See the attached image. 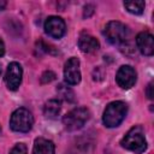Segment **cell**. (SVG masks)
Listing matches in <instances>:
<instances>
[{
	"mask_svg": "<svg viewBox=\"0 0 154 154\" xmlns=\"http://www.w3.org/2000/svg\"><path fill=\"white\" fill-rule=\"evenodd\" d=\"M90 112L85 107H76L66 113L63 118V123L69 131H76L84 126V124L89 120Z\"/></svg>",
	"mask_w": 154,
	"mask_h": 154,
	"instance_id": "277c9868",
	"label": "cell"
},
{
	"mask_svg": "<svg viewBox=\"0 0 154 154\" xmlns=\"http://www.w3.org/2000/svg\"><path fill=\"white\" fill-rule=\"evenodd\" d=\"M54 143L47 138L38 137L34 142L32 154H54Z\"/></svg>",
	"mask_w": 154,
	"mask_h": 154,
	"instance_id": "7c38bea8",
	"label": "cell"
},
{
	"mask_svg": "<svg viewBox=\"0 0 154 154\" xmlns=\"http://www.w3.org/2000/svg\"><path fill=\"white\" fill-rule=\"evenodd\" d=\"M0 134H1V128H0Z\"/></svg>",
	"mask_w": 154,
	"mask_h": 154,
	"instance_id": "7402d4cb",
	"label": "cell"
},
{
	"mask_svg": "<svg viewBox=\"0 0 154 154\" xmlns=\"http://www.w3.org/2000/svg\"><path fill=\"white\" fill-rule=\"evenodd\" d=\"M61 109V102L58 99L48 100L43 106V113L47 118H57V116L60 113Z\"/></svg>",
	"mask_w": 154,
	"mask_h": 154,
	"instance_id": "4fadbf2b",
	"label": "cell"
},
{
	"mask_svg": "<svg viewBox=\"0 0 154 154\" xmlns=\"http://www.w3.org/2000/svg\"><path fill=\"white\" fill-rule=\"evenodd\" d=\"M136 45L143 55H153V53H154V37L148 31H142L136 36Z\"/></svg>",
	"mask_w": 154,
	"mask_h": 154,
	"instance_id": "30bf717a",
	"label": "cell"
},
{
	"mask_svg": "<svg viewBox=\"0 0 154 154\" xmlns=\"http://www.w3.org/2000/svg\"><path fill=\"white\" fill-rule=\"evenodd\" d=\"M45 31L48 36L53 38H61L66 31L65 22L60 17L51 16L45 22Z\"/></svg>",
	"mask_w": 154,
	"mask_h": 154,
	"instance_id": "ba28073f",
	"label": "cell"
},
{
	"mask_svg": "<svg viewBox=\"0 0 154 154\" xmlns=\"http://www.w3.org/2000/svg\"><path fill=\"white\" fill-rule=\"evenodd\" d=\"M144 1H124V7L132 14H141L144 10Z\"/></svg>",
	"mask_w": 154,
	"mask_h": 154,
	"instance_id": "5bb4252c",
	"label": "cell"
},
{
	"mask_svg": "<svg viewBox=\"0 0 154 154\" xmlns=\"http://www.w3.org/2000/svg\"><path fill=\"white\" fill-rule=\"evenodd\" d=\"M34 125V117L31 112L24 107L17 108L10 119V128L17 132H28Z\"/></svg>",
	"mask_w": 154,
	"mask_h": 154,
	"instance_id": "5b68a950",
	"label": "cell"
},
{
	"mask_svg": "<svg viewBox=\"0 0 154 154\" xmlns=\"http://www.w3.org/2000/svg\"><path fill=\"white\" fill-rule=\"evenodd\" d=\"M136 78H137V73L135 69L130 65L120 66L116 75V81L118 85L123 89H130L136 83Z\"/></svg>",
	"mask_w": 154,
	"mask_h": 154,
	"instance_id": "52a82bcc",
	"label": "cell"
},
{
	"mask_svg": "<svg viewBox=\"0 0 154 154\" xmlns=\"http://www.w3.org/2000/svg\"><path fill=\"white\" fill-rule=\"evenodd\" d=\"M22 76H23V69L20 64L12 61L8 64L6 73H5V82L10 90H17L22 83Z\"/></svg>",
	"mask_w": 154,
	"mask_h": 154,
	"instance_id": "8992f818",
	"label": "cell"
},
{
	"mask_svg": "<svg viewBox=\"0 0 154 154\" xmlns=\"http://www.w3.org/2000/svg\"><path fill=\"white\" fill-rule=\"evenodd\" d=\"M93 12H94V6L93 5H85L84 6V13H83V16H84V18L87 17H90L91 14H93Z\"/></svg>",
	"mask_w": 154,
	"mask_h": 154,
	"instance_id": "ac0fdd59",
	"label": "cell"
},
{
	"mask_svg": "<svg viewBox=\"0 0 154 154\" xmlns=\"http://www.w3.org/2000/svg\"><path fill=\"white\" fill-rule=\"evenodd\" d=\"M147 96L148 99H153V82H150L147 87Z\"/></svg>",
	"mask_w": 154,
	"mask_h": 154,
	"instance_id": "d6986e66",
	"label": "cell"
},
{
	"mask_svg": "<svg viewBox=\"0 0 154 154\" xmlns=\"http://www.w3.org/2000/svg\"><path fill=\"white\" fill-rule=\"evenodd\" d=\"M103 35L108 42L117 46H123L126 43L130 31L125 24L118 20L108 22L103 29Z\"/></svg>",
	"mask_w": 154,
	"mask_h": 154,
	"instance_id": "3957f363",
	"label": "cell"
},
{
	"mask_svg": "<svg viewBox=\"0 0 154 154\" xmlns=\"http://www.w3.org/2000/svg\"><path fill=\"white\" fill-rule=\"evenodd\" d=\"M5 54V45H4V41L0 38V57H2Z\"/></svg>",
	"mask_w": 154,
	"mask_h": 154,
	"instance_id": "ffe728a7",
	"label": "cell"
},
{
	"mask_svg": "<svg viewBox=\"0 0 154 154\" xmlns=\"http://www.w3.org/2000/svg\"><path fill=\"white\" fill-rule=\"evenodd\" d=\"M120 144L125 149L131 150L134 153H137V154L143 153L147 149V141H146L144 131H143L142 126L136 125V126L131 128L123 137Z\"/></svg>",
	"mask_w": 154,
	"mask_h": 154,
	"instance_id": "6da1fadb",
	"label": "cell"
},
{
	"mask_svg": "<svg viewBox=\"0 0 154 154\" xmlns=\"http://www.w3.org/2000/svg\"><path fill=\"white\" fill-rule=\"evenodd\" d=\"M64 79L70 85H76L81 82V70H79V60L75 57L70 58L65 63L64 67Z\"/></svg>",
	"mask_w": 154,
	"mask_h": 154,
	"instance_id": "9c48e42d",
	"label": "cell"
},
{
	"mask_svg": "<svg viewBox=\"0 0 154 154\" xmlns=\"http://www.w3.org/2000/svg\"><path fill=\"white\" fill-rule=\"evenodd\" d=\"M128 105L124 101H113L107 105L103 111L102 122L107 128H117L125 119Z\"/></svg>",
	"mask_w": 154,
	"mask_h": 154,
	"instance_id": "7a4b0ae2",
	"label": "cell"
},
{
	"mask_svg": "<svg viewBox=\"0 0 154 154\" xmlns=\"http://www.w3.org/2000/svg\"><path fill=\"white\" fill-rule=\"evenodd\" d=\"M1 72H2V69H1V65H0V76H1Z\"/></svg>",
	"mask_w": 154,
	"mask_h": 154,
	"instance_id": "44dd1931",
	"label": "cell"
},
{
	"mask_svg": "<svg viewBox=\"0 0 154 154\" xmlns=\"http://www.w3.org/2000/svg\"><path fill=\"white\" fill-rule=\"evenodd\" d=\"M53 79H55V73L53 71H45L41 76V82L42 83H49Z\"/></svg>",
	"mask_w": 154,
	"mask_h": 154,
	"instance_id": "e0dca14e",
	"label": "cell"
},
{
	"mask_svg": "<svg viewBox=\"0 0 154 154\" xmlns=\"http://www.w3.org/2000/svg\"><path fill=\"white\" fill-rule=\"evenodd\" d=\"M26 153H28V149H26V146L24 143H17L10 150V154H26Z\"/></svg>",
	"mask_w": 154,
	"mask_h": 154,
	"instance_id": "2e32d148",
	"label": "cell"
},
{
	"mask_svg": "<svg viewBox=\"0 0 154 154\" xmlns=\"http://www.w3.org/2000/svg\"><path fill=\"white\" fill-rule=\"evenodd\" d=\"M78 47L83 53H91L99 49L100 43L94 36L83 32L78 38Z\"/></svg>",
	"mask_w": 154,
	"mask_h": 154,
	"instance_id": "8fae6325",
	"label": "cell"
},
{
	"mask_svg": "<svg viewBox=\"0 0 154 154\" xmlns=\"http://www.w3.org/2000/svg\"><path fill=\"white\" fill-rule=\"evenodd\" d=\"M57 93H58V95H59L63 100H65V101H67V102H72V101L75 100L73 90H72L70 87H67V85L59 84L58 88H57Z\"/></svg>",
	"mask_w": 154,
	"mask_h": 154,
	"instance_id": "9a60e30c",
	"label": "cell"
}]
</instances>
